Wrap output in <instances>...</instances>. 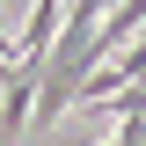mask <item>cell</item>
Instances as JSON below:
<instances>
[{
    "label": "cell",
    "mask_w": 146,
    "mask_h": 146,
    "mask_svg": "<svg viewBox=\"0 0 146 146\" xmlns=\"http://www.w3.org/2000/svg\"><path fill=\"white\" fill-rule=\"evenodd\" d=\"M146 80V36L131 44V58H110V66H95L88 80H80V95H73V110H95L102 95H117V88H139Z\"/></svg>",
    "instance_id": "cell-1"
},
{
    "label": "cell",
    "mask_w": 146,
    "mask_h": 146,
    "mask_svg": "<svg viewBox=\"0 0 146 146\" xmlns=\"http://www.w3.org/2000/svg\"><path fill=\"white\" fill-rule=\"evenodd\" d=\"M131 29H146V0H110V15L95 22V36H88V73L102 66L117 44H131Z\"/></svg>",
    "instance_id": "cell-2"
}]
</instances>
